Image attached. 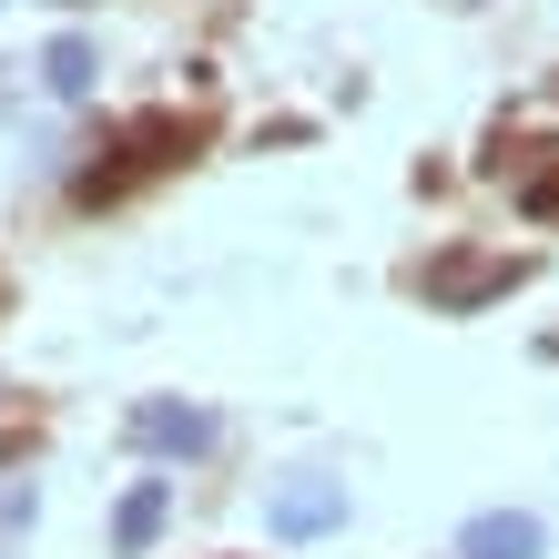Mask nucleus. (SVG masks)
<instances>
[{
	"instance_id": "f257e3e1",
	"label": "nucleus",
	"mask_w": 559,
	"mask_h": 559,
	"mask_svg": "<svg viewBox=\"0 0 559 559\" xmlns=\"http://www.w3.org/2000/svg\"><path fill=\"white\" fill-rule=\"evenodd\" d=\"M275 539H316V530H336V519H346V488L336 478H295V488H275Z\"/></svg>"
},
{
	"instance_id": "f03ea898",
	"label": "nucleus",
	"mask_w": 559,
	"mask_h": 559,
	"mask_svg": "<svg viewBox=\"0 0 559 559\" xmlns=\"http://www.w3.org/2000/svg\"><path fill=\"white\" fill-rule=\"evenodd\" d=\"M468 559H539V519H519V509H488L468 519V539H457Z\"/></svg>"
},
{
	"instance_id": "7ed1b4c3",
	"label": "nucleus",
	"mask_w": 559,
	"mask_h": 559,
	"mask_svg": "<svg viewBox=\"0 0 559 559\" xmlns=\"http://www.w3.org/2000/svg\"><path fill=\"white\" fill-rule=\"evenodd\" d=\"M204 438H214V417H193V407H143L133 417V448H183L193 457Z\"/></svg>"
},
{
	"instance_id": "20e7f679",
	"label": "nucleus",
	"mask_w": 559,
	"mask_h": 559,
	"mask_svg": "<svg viewBox=\"0 0 559 559\" xmlns=\"http://www.w3.org/2000/svg\"><path fill=\"white\" fill-rule=\"evenodd\" d=\"M509 275H519V265H438L427 285H438L448 306H468V295H488V285H509Z\"/></svg>"
},
{
	"instance_id": "39448f33",
	"label": "nucleus",
	"mask_w": 559,
	"mask_h": 559,
	"mask_svg": "<svg viewBox=\"0 0 559 559\" xmlns=\"http://www.w3.org/2000/svg\"><path fill=\"white\" fill-rule=\"evenodd\" d=\"M153 519H163V478L122 499V530H112V539H122V549H143V539H153Z\"/></svg>"
},
{
	"instance_id": "423d86ee",
	"label": "nucleus",
	"mask_w": 559,
	"mask_h": 559,
	"mask_svg": "<svg viewBox=\"0 0 559 559\" xmlns=\"http://www.w3.org/2000/svg\"><path fill=\"white\" fill-rule=\"evenodd\" d=\"M92 82V51L82 41H51V92H82Z\"/></svg>"
}]
</instances>
